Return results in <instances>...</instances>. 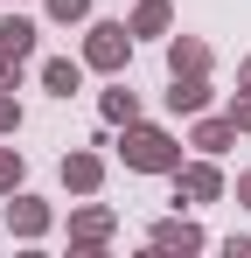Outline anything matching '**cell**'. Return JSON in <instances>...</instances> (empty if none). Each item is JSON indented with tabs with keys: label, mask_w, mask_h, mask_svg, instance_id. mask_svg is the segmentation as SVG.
<instances>
[{
	"label": "cell",
	"mask_w": 251,
	"mask_h": 258,
	"mask_svg": "<svg viewBox=\"0 0 251 258\" xmlns=\"http://www.w3.org/2000/svg\"><path fill=\"white\" fill-rule=\"evenodd\" d=\"M0 133H21V105H14V91H0Z\"/></svg>",
	"instance_id": "cell-19"
},
{
	"label": "cell",
	"mask_w": 251,
	"mask_h": 258,
	"mask_svg": "<svg viewBox=\"0 0 251 258\" xmlns=\"http://www.w3.org/2000/svg\"><path fill=\"white\" fill-rule=\"evenodd\" d=\"M42 7H49V21H63V28H70V21H84V14H91V0H42Z\"/></svg>",
	"instance_id": "cell-16"
},
{
	"label": "cell",
	"mask_w": 251,
	"mask_h": 258,
	"mask_svg": "<svg viewBox=\"0 0 251 258\" xmlns=\"http://www.w3.org/2000/svg\"><path fill=\"white\" fill-rule=\"evenodd\" d=\"M112 230H119V216L105 210V203H84V210H70V244H77V251H98Z\"/></svg>",
	"instance_id": "cell-3"
},
{
	"label": "cell",
	"mask_w": 251,
	"mask_h": 258,
	"mask_svg": "<svg viewBox=\"0 0 251 258\" xmlns=\"http://www.w3.org/2000/svg\"><path fill=\"white\" fill-rule=\"evenodd\" d=\"M21 181H28V161H21L14 147H0V196H14Z\"/></svg>",
	"instance_id": "cell-15"
},
{
	"label": "cell",
	"mask_w": 251,
	"mask_h": 258,
	"mask_svg": "<svg viewBox=\"0 0 251 258\" xmlns=\"http://www.w3.org/2000/svg\"><path fill=\"white\" fill-rule=\"evenodd\" d=\"M126 63H133V28H126V21H91V35H84V70L119 77Z\"/></svg>",
	"instance_id": "cell-2"
},
{
	"label": "cell",
	"mask_w": 251,
	"mask_h": 258,
	"mask_svg": "<svg viewBox=\"0 0 251 258\" xmlns=\"http://www.w3.org/2000/svg\"><path fill=\"white\" fill-rule=\"evenodd\" d=\"M21 84V56H14V49H0V91H14Z\"/></svg>",
	"instance_id": "cell-18"
},
{
	"label": "cell",
	"mask_w": 251,
	"mask_h": 258,
	"mask_svg": "<svg viewBox=\"0 0 251 258\" xmlns=\"http://www.w3.org/2000/svg\"><path fill=\"white\" fill-rule=\"evenodd\" d=\"M230 140H237V126H230V119H203V112H196V133H189V147H196V154H209V161H216V154H230Z\"/></svg>",
	"instance_id": "cell-11"
},
{
	"label": "cell",
	"mask_w": 251,
	"mask_h": 258,
	"mask_svg": "<svg viewBox=\"0 0 251 258\" xmlns=\"http://www.w3.org/2000/svg\"><path fill=\"white\" fill-rule=\"evenodd\" d=\"M7 230H14V237H42V230H49V203H35V196L14 188V203H7Z\"/></svg>",
	"instance_id": "cell-10"
},
{
	"label": "cell",
	"mask_w": 251,
	"mask_h": 258,
	"mask_svg": "<svg viewBox=\"0 0 251 258\" xmlns=\"http://www.w3.org/2000/svg\"><path fill=\"white\" fill-rule=\"evenodd\" d=\"M167 112H174V119L209 112V77H167Z\"/></svg>",
	"instance_id": "cell-8"
},
{
	"label": "cell",
	"mask_w": 251,
	"mask_h": 258,
	"mask_svg": "<svg viewBox=\"0 0 251 258\" xmlns=\"http://www.w3.org/2000/svg\"><path fill=\"white\" fill-rule=\"evenodd\" d=\"M174 196H189V203H216V196H223V174H216V161H181V168H174Z\"/></svg>",
	"instance_id": "cell-4"
},
{
	"label": "cell",
	"mask_w": 251,
	"mask_h": 258,
	"mask_svg": "<svg viewBox=\"0 0 251 258\" xmlns=\"http://www.w3.org/2000/svg\"><path fill=\"white\" fill-rule=\"evenodd\" d=\"M42 91L49 98H77L84 91V56H49L42 63Z\"/></svg>",
	"instance_id": "cell-7"
},
{
	"label": "cell",
	"mask_w": 251,
	"mask_h": 258,
	"mask_svg": "<svg viewBox=\"0 0 251 258\" xmlns=\"http://www.w3.org/2000/svg\"><path fill=\"white\" fill-rule=\"evenodd\" d=\"M223 119H230L237 133H251V91H237V98H230V112H223Z\"/></svg>",
	"instance_id": "cell-17"
},
{
	"label": "cell",
	"mask_w": 251,
	"mask_h": 258,
	"mask_svg": "<svg viewBox=\"0 0 251 258\" xmlns=\"http://www.w3.org/2000/svg\"><path fill=\"white\" fill-rule=\"evenodd\" d=\"M147 244H154V251H203L209 237L196 230V223H181V216H167V223H154V230H147Z\"/></svg>",
	"instance_id": "cell-9"
},
{
	"label": "cell",
	"mask_w": 251,
	"mask_h": 258,
	"mask_svg": "<svg viewBox=\"0 0 251 258\" xmlns=\"http://www.w3.org/2000/svg\"><path fill=\"white\" fill-rule=\"evenodd\" d=\"M167 77H209V42L203 35H174L167 42Z\"/></svg>",
	"instance_id": "cell-6"
},
{
	"label": "cell",
	"mask_w": 251,
	"mask_h": 258,
	"mask_svg": "<svg viewBox=\"0 0 251 258\" xmlns=\"http://www.w3.org/2000/svg\"><path fill=\"white\" fill-rule=\"evenodd\" d=\"M119 154H126V168H133V174H174V168H181V140L161 133V126H140V119L126 126Z\"/></svg>",
	"instance_id": "cell-1"
},
{
	"label": "cell",
	"mask_w": 251,
	"mask_h": 258,
	"mask_svg": "<svg viewBox=\"0 0 251 258\" xmlns=\"http://www.w3.org/2000/svg\"><path fill=\"white\" fill-rule=\"evenodd\" d=\"M237 203H244V210H251V168L237 174Z\"/></svg>",
	"instance_id": "cell-20"
},
{
	"label": "cell",
	"mask_w": 251,
	"mask_h": 258,
	"mask_svg": "<svg viewBox=\"0 0 251 258\" xmlns=\"http://www.w3.org/2000/svg\"><path fill=\"white\" fill-rule=\"evenodd\" d=\"M237 91H251V56H244V70H237Z\"/></svg>",
	"instance_id": "cell-21"
},
{
	"label": "cell",
	"mask_w": 251,
	"mask_h": 258,
	"mask_svg": "<svg viewBox=\"0 0 251 258\" xmlns=\"http://www.w3.org/2000/svg\"><path fill=\"white\" fill-rule=\"evenodd\" d=\"M126 28H133V35H167V28H174V7H167V0H140Z\"/></svg>",
	"instance_id": "cell-12"
},
{
	"label": "cell",
	"mask_w": 251,
	"mask_h": 258,
	"mask_svg": "<svg viewBox=\"0 0 251 258\" xmlns=\"http://www.w3.org/2000/svg\"><path fill=\"white\" fill-rule=\"evenodd\" d=\"M98 181H105V154H91V147L63 154V188L70 196H98Z\"/></svg>",
	"instance_id": "cell-5"
},
{
	"label": "cell",
	"mask_w": 251,
	"mask_h": 258,
	"mask_svg": "<svg viewBox=\"0 0 251 258\" xmlns=\"http://www.w3.org/2000/svg\"><path fill=\"white\" fill-rule=\"evenodd\" d=\"M98 112H105L112 126H133V119H140V98H133V91H126V84H112V91H105V98H98Z\"/></svg>",
	"instance_id": "cell-14"
},
{
	"label": "cell",
	"mask_w": 251,
	"mask_h": 258,
	"mask_svg": "<svg viewBox=\"0 0 251 258\" xmlns=\"http://www.w3.org/2000/svg\"><path fill=\"white\" fill-rule=\"evenodd\" d=\"M35 21H28V14H7V21H0V49H14V56H21V63H28V56H35Z\"/></svg>",
	"instance_id": "cell-13"
}]
</instances>
